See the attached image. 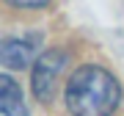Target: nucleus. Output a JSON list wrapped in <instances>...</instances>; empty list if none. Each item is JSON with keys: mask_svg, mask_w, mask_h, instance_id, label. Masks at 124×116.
<instances>
[{"mask_svg": "<svg viewBox=\"0 0 124 116\" xmlns=\"http://www.w3.org/2000/svg\"><path fill=\"white\" fill-rule=\"evenodd\" d=\"M8 6H17V8H41V6H47L50 0H6Z\"/></svg>", "mask_w": 124, "mask_h": 116, "instance_id": "39448f33", "label": "nucleus"}, {"mask_svg": "<svg viewBox=\"0 0 124 116\" xmlns=\"http://www.w3.org/2000/svg\"><path fill=\"white\" fill-rule=\"evenodd\" d=\"M66 64H69V53L61 50V47L44 50V55L33 64L31 86H33V94L41 99V102H50V99H53V94L58 89V80H61Z\"/></svg>", "mask_w": 124, "mask_h": 116, "instance_id": "f03ea898", "label": "nucleus"}, {"mask_svg": "<svg viewBox=\"0 0 124 116\" xmlns=\"http://www.w3.org/2000/svg\"><path fill=\"white\" fill-rule=\"evenodd\" d=\"M36 55V41L33 39H6L0 47V61L6 69H22L31 64Z\"/></svg>", "mask_w": 124, "mask_h": 116, "instance_id": "7ed1b4c3", "label": "nucleus"}, {"mask_svg": "<svg viewBox=\"0 0 124 116\" xmlns=\"http://www.w3.org/2000/svg\"><path fill=\"white\" fill-rule=\"evenodd\" d=\"M63 99L72 116H113L121 102V86L105 66L88 64L72 72Z\"/></svg>", "mask_w": 124, "mask_h": 116, "instance_id": "f257e3e1", "label": "nucleus"}, {"mask_svg": "<svg viewBox=\"0 0 124 116\" xmlns=\"http://www.w3.org/2000/svg\"><path fill=\"white\" fill-rule=\"evenodd\" d=\"M0 111L3 116H28V108L22 102V89L8 72H3L0 77Z\"/></svg>", "mask_w": 124, "mask_h": 116, "instance_id": "20e7f679", "label": "nucleus"}]
</instances>
